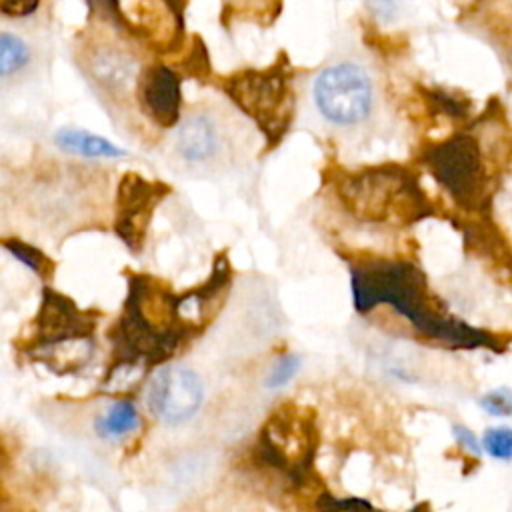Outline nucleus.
<instances>
[{"mask_svg": "<svg viewBox=\"0 0 512 512\" xmlns=\"http://www.w3.org/2000/svg\"><path fill=\"white\" fill-rule=\"evenodd\" d=\"M352 302L360 314L380 304L404 316L420 336L454 350H504L498 336L452 316L432 294L426 274L410 260L368 258L350 266Z\"/></svg>", "mask_w": 512, "mask_h": 512, "instance_id": "f257e3e1", "label": "nucleus"}, {"mask_svg": "<svg viewBox=\"0 0 512 512\" xmlns=\"http://www.w3.org/2000/svg\"><path fill=\"white\" fill-rule=\"evenodd\" d=\"M182 308L184 294H174L146 274L128 276L124 312L110 334L116 358L112 370L138 362L162 364L174 356L186 338L202 332V326L192 324Z\"/></svg>", "mask_w": 512, "mask_h": 512, "instance_id": "f03ea898", "label": "nucleus"}, {"mask_svg": "<svg viewBox=\"0 0 512 512\" xmlns=\"http://www.w3.org/2000/svg\"><path fill=\"white\" fill-rule=\"evenodd\" d=\"M334 190L344 210L362 222L402 228L434 216V204L418 174L404 164L386 162L336 172Z\"/></svg>", "mask_w": 512, "mask_h": 512, "instance_id": "7ed1b4c3", "label": "nucleus"}, {"mask_svg": "<svg viewBox=\"0 0 512 512\" xmlns=\"http://www.w3.org/2000/svg\"><path fill=\"white\" fill-rule=\"evenodd\" d=\"M420 162L448 192L456 208L478 218H490L496 176L490 172L492 160L472 130H460L446 140L424 146Z\"/></svg>", "mask_w": 512, "mask_h": 512, "instance_id": "20e7f679", "label": "nucleus"}, {"mask_svg": "<svg viewBox=\"0 0 512 512\" xmlns=\"http://www.w3.org/2000/svg\"><path fill=\"white\" fill-rule=\"evenodd\" d=\"M222 90L258 124L270 146L280 144L292 124L296 106L292 66L284 54L264 70L246 68L230 74L224 78Z\"/></svg>", "mask_w": 512, "mask_h": 512, "instance_id": "39448f33", "label": "nucleus"}, {"mask_svg": "<svg viewBox=\"0 0 512 512\" xmlns=\"http://www.w3.org/2000/svg\"><path fill=\"white\" fill-rule=\"evenodd\" d=\"M318 446L314 414L296 404H284L262 426L256 442V458L280 470L294 486H302L312 474Z\"/></svg>", "mask_w": 512, "mask_h": 512, "instance_id": "423d86ee", "label": "nucleus"}, {"mask_svg": "<svg viewBox=\"0 0 512 512\" xmlns=\"http://www.w3.org/2000/svg\"><path fill=\"white\" fill-rule=\"evenodd\" d=\"M318 114L340 128L358 126L372 114L374 84L356 62H336L318 72L312 84Z\"/></svg>", "mask_w": 512, "mask_h": 512, "instance_id": "0eeeda50", "label": "nucleus"}, {"mask_svg": "<svg viewBox=\"0 0 512 512\" xmlns=\"http://www.w3.org/2000/svg\"><path fill=\"white\" fill-rule=\"evenodd\" d=\"M110 10L116 24L150 50L168 52L180 46L184 24L180 6L170 2H110L102 4Z\"/></svg>", "mask_w": 512, "mask_h": 512, "instance_id": "6e6552de", "label": "nucleus"}, {"mask_svg": "<svg viewBox=\"0 0 512 512\" xmlns=\"http://www.w3.org/2000/svg\"><path fill=\"white\" fill-rule=\"evenodd\" d=\"M170 192V186L158 180H146L138 172H126L118 182L114 230L132 250L140 252L154 208Z\"/></svg>", "mask_w": 512, "mask_h": 512, "instance_id": "1a4fd4ad", "label": "nucleus"}, {"mask_svg": "<svg viewBox=\"0 0 512 512\" xmlns=\"http://www.w3.org/2000/svg\"><path fill=\"white\" fill-rule=\"evenodd\" d=\"M204 386L200 376L186 366L160 368L146 392L148 410L164 424H182L190 420L202 404Z\"/></svg>", "mask_w": 512, "mask_h": 512, "instance_id": "9d476101", "label": "nucleus"}, {"mask_svg": "<svg viewBox=\"0 0 512 512\" xmlns=\"http://www.w3.org/2000/svg\"><path fill=\"white\" fill-rule=\"evenodd\" d=\"M94 330L96 318L90 312L80 310L68 296L44 288L36 314V332L24 352L68 340H92Z\"/></svg>", "mask_w": 512, "mask_h": 512, "instance_id": "9b49d317", "label": "nucleus"}, {"mask_svg": "<svg viewBox=\"0 0 512 512\" xmlns=\"http://www.w3.org/2000/svg\"><path fill=\"white\" fill-rule=\"evenodd\" d=\"M86 74L112 98H124L138 92L140 74L136 60L114 42H90L84 50Z\"/></svg>", "mask_w": 512, "mask_h": 512, "instance_id": "f8f14e48", "label": "nucleus"}, {"mask_svg": "<svg viewBox=\"0 0 512 512\" xmlns=\"http://www.w3.org/2000/svg\"><path fill=\"white\" fill-rule=\"evenodd\" d=\"M142 110L160 128H172L180 122V76L166 64H152L144 70L138 84Z\"/></svg>", "mask_w": 512, "mask_h": 512, "instance_id": "ddd939ff", "label": "nucleus"}, {"mask_svg": "<svg viewBox=\"0 0 512 512\" xmlns=\"http://www.w3.org/2000/svg\"><path fill=\"white\" fill-rule=\"evenodd\" d=\"M176 152L190 166L216 162L226 146L224 132L210 112H190L176 130Z\"/></svg>", "mask_w": 512, "mask_h": 512, "instance_id": "4468645a", "label": "nucleus"}, {"mask_svg": "<svg viewBox=\"0 0 512 512\" xmlns=\"http://www.w3.org/2000/svg\"><path fill=\"white\" fill-rule=\"evenodd\" d=\"M36 62L34 44L14 30L0 28V82L26 76Z\"/></svg>", "mask_w": 512, "mask_h": 512, "instance_id": "2eb2a0df", "label": "nucleus"}, {"mask_svg": "<svg viewBox=\"0 0 512 512\" xmlns=\"http://www.w3.org/2000/svg\"><path fill=\"white\" fill-rule=\"evenodd\" d=\"M54 142L60 150L68 154H78L84 158H118L126 154L122 148L114 146L110 140L80 128L58 130L54 136Z\"/></svg>", "mask_w": 512, "mask_h": 512, "instance_id": "dca6fc26", "label": "nucleus"}, {"mask_svg": "<svg viewBox=\"0 0 512 512\" xmlns=\"http://www.w3.org/2000/svg\"><path fill=\"white\" fill-rule=\"evenodd\" d=\"M420 94L432 114H442L450 120H466L472 112V102L466 96L452 94L444 88L420 86Z\"/></svg>", "mask_w": 512, "mask_h": 512, "instance_id": "f3484780", "label": "nucleus"}, {"mask_svg": "<svg viewBox=\"0 0 512 512\" xmlns=\"http://www.w3.org/2000/svg\"><path fill=\"white\" fill-rule=\"evenodd\" d=\"M0 244L16 258L20 260L24 266H28L30 270H34L42 280H50L54 276V262L36 246L18 240V238H4L0 240Z\"/></svg>", "mask_w": 512, "mask_h": 512, "instance_id": "a211bd4d", "label": "nucleus"}, {"mask_svg": "<svg viewBox=\"0 0 512 512\" xmlns=\"http://www.w3.org/2000/svg\"><path fill=\"white\" fill-rule=\"evenodd\" d=\"M138 426V412L130 400H118L106 416L98 420V432L108 438L124 436Z\"/></svg>", "mask_w": 512, "mask_h": 512, "instance_id": "6ab92c4d", "label": "nucleus"}, {"mask_svg": "<svg viewBox=\"0 0 512 512\" xmlns=\"http://www.w3.org/2000/svg\"><path fill=\"white\" fill-rule=\"evenodd\" d=\"M482 446L496 460H512V428H488L482 436Z\"/></svg>", "mask_w": 512, "mask_h": 512, "instance_id": "aec40b11", "label": "nucleus"}, {"mask_svg": "<svg viewBox=\"0 0 512 512\" xmlns=\"http://www.w3.org/2000/svg\"><path fill=\"white\" fill-rule=\"evenodd\" d=\"M478 402L490 416H512V390L506 386L486 392Z\"/></svg>", "mask_w": 512, "mask_h": 512, "instance_id": "412c9836", "label": "nucleus"}, {"mask_svg": "<svg viewBox=\"0 0 512 512\" xmlns=\"http://www.w3.org/2000/svg\"><path fill=\"white\" fill-rule=\"evenodd\" d=\"M302 358L298 354H284L272 368L268 376V388H278L284 386L300 368Z\"/></svg>", "mask_w": 512, "mask_h": 512, "instance_id": "4be33fe9", "label": "nucleus"}, {"mask_svg": "<svg viewBox=\"0 0 512 512\" xmlns=\"http://www.w3.org/2000/svg\"><path fill=\"white\" fill-rule=\"evenodd\" d=\"M184 68H186V74L196 76V78H204L210 72L208 54H206V48L200 38H194V46L184 60Z\"/></svg>", "mask_w": 512, "mask_h": 512, "instance_id": "5701e85b", "label": "nucleus"}, {"mask_svg": "<svg viewBox=\"0 0 512 512\" xmlns=\"http://www.w3.org/2000/svg\"><path fill=\"white\" fill-rule=\"evenodd\" d=\"M452 432H454L456 442H458L464 450L472 452L474 456H480V442H478V438L474 436V432H472L470 428H466V426H462V424H454V426H452Z\"/></svg>", "mask_w": 512, "mask_h": 512, "instance_id": "b1692460", "label": "nucleus"}, {"mask_svg": "<svg viewBox=\"0 0 512 512\" xmlns=\"http://www.w3.org/2000/svg\"><path fill=\"white\" fill-rule=\"evenodd\" d=\"M38 2H0V12L12 18H22V16H30L34 10H38Z\"/></svg>", "mask_w": 512, "mask_h": 512, "instance_id": "393cba45", "label": "nucleus"}]
</instances>
